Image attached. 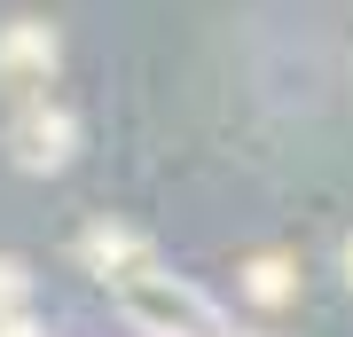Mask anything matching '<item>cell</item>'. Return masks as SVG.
I'll list each match as a JSON object with an SVG mask.
<instances>
[{"label":"cell","mask_w":353,"mask_h":337,"mask_svg":"<svg viewBox=\"0 0 353 337\" xmlns=\"http://www.w3.org/2000/svg\"><path fill=\"white\" fill-rule=\"evenodd\" d=\"M71 157V118L63 110H24L16 118V165L24 173H55Z\"/></svg>","instance_id":"obj_1"},{"label":"cell","mask_w":353,"mask_h":337,"mask_svg":"<svg viewBox=\"0 0 353 337\" xmlns=\"http://www.w3.org/2000/svg\"><path fill=\"white\" fill-rule=\"evenodd\" d=\"M55 48H48V32L39 24H8L0 32V71H48Z\"/></svg>","instance_id":"obj_2"},{"label":"cell","mask_w":353,"mask_h":337,"mask_svg":"<svg viewBox=\"0 0 353 337\" xmlns=\"http://www.w3.org/2000/svg\"><path fill=\"white\" fill-rule=\"evenodd\" d=\"M243 283H252L259 306H283V298H290V259H252V267H243Z\"/></svg>","instance_id":"obj_3"},{"label":"cell","mask_w":353,"mask_h":337,"mask_svg":"<svg viewBox=\"0 0 353 337\" xmlns=\"http://www.w3.org/2000/svg\"><path fill=\"white\" fill-rule=\"evenodd\" d=\"M345 283H353V243H345Z\"/></svg>","instance_id":"obj_4"}]
</instances>
